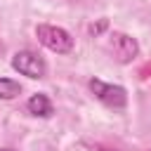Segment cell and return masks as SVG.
Masks as SVG:
<instances>
[{"instance_id":"5b68a950","label":"cell","mask_w":151,"mask_h":151,"mask_svg":"<svg viewBox=\"0 0 151 151\" xmlns=\"http://www.w3.org/2000/svg\"><path fill=\"white\" fill-rule=\"evenodd\" d=\"M26 106H28V111L33 116H40V118H50L52 116V101L47 99V94H33Z\"/></svg>"},{"instance_id":"7a4b0ae2","label":"cell","mask_w":151,"mask_h":151,"mask_svg":"<svg viewBox=\"0 0 151 151\" xmlns=\"http://www.w3.org/2000/svg\"><path fill=\"white\" fill-rule=\"evenodd\" d=\"M12 68L19 71V73L26 76V78H33V80L45 78V73H47L45 59H42L40 54L31 52V50H19V52L12 57Z\"/></svg>"},{"instance_id":"8992f818","label":"cell","mask_w":151,"mask_h":151,"mask_svg":"<svg viewBox=\"0 0 151 151\" xmlns=\"http://www.w3.org/2000/svg\"><path fill=\"white\" fill-rule=\"evenodd\" d=\"M21 92V85L12 78H0V99H14L19 97Z\"/></svg>"},{"instance_id":"ba28073f","label":"cell","mask_w":151,"mask_h":151,"mask_svg":"<svg viewBox=\"0 0 151 151\" xmlns=\"http://www.w3.org/2000/svg\"><path fill=\"white\" fill-rule=\"evenodd\" d=\"M0 151H14V149H0Z\"/></svg>"},{"instance_id":"3957f363","label":"cell","mask_w":151,"mask_h":151,"mask_svg":"<svg viewBox=\"0 0 151 151\" xmlns=\"http://www.w3.org/2000/svg\"><path fill=\"white\" fill-rule=\"evenodd\" d=\"M90 92H92L101 104H106V106H111V109H123L125 101H127L125 87L104 83V80H99V78H92V80H90Z\"/></svg>"},{"instance_id":"6da1fadb","label":"cell","mask_w":151,"mask_h":151,"mask_svg":"<svg viewBox=\"0 0 151 151\" xmlns=\"http://www.w3.org/2000/svg\"><path fill=\"white\" fill-rule=\"evenodd\" d=\"M35 35L40 40L42 47H47L50 52H57V54H68L73 50V38L68 31L59 28V26H50V24H40L35 26Z\"/></svg>"},{"instance_id":"52a82bcc","label":"cell","mask_w":151,"mask_h":151,"mask_svg":"<svg viewBox=\"0 0 151 151\" xmlns=\"http://www.w3.org/2000/svg\"><path fill=\"white\" fill-rule=\"evenodd\" d=\"M97 151H113V149H106V146H97Z\"/></svg>"},{"instance_id":"277c9868","label":"cell","mask_w":151,"mask_h":151,"mask_svg":"<svg viewBox=\"0 0 151 151\" xmlns=\"http://www.w3.org/2000/svg\"><path fill=\"white\" fill-rule=\"evenodd\" d=\"M109 52H111V57H113L116 61L130 64V61L139 54V45H137V40H134L132 35H127V33H113L111 40H109Z\"/></svg>"}]
</instances>
